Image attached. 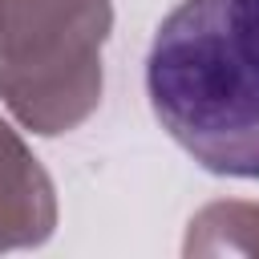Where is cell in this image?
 <instances>
[{
    "label": "cell",
    "mask_w": 259,
    "mask_h": 259,
    "mask_svg": "<svg viewBox=\"0 0 259 259\" xmlns=\"http://www.w3.org/2000/svg\"><path fill=\"white\" fill-rule=\"evenodd\" d=\"M146 93L202 170L259 178V0H182L150 40Z\"/></svg>",
    "instance_id": "cell-1"
},
{
    "label": "cell",
    "mask_w": 259,
    "mask_h": 259,
    "mask_svg": "<svg viewBox=\"0 0 259 259\" xmlns=\"http://www.w3.org/2000/svg\"><path fill=\"white\" fill-rule=\"evenodd\" d=\"M53 231V186L20 138L0 121V251Z\"/></svg>",
    "instance_id": "cell-3"
},
{
    "label": "cell",
    "mask_w": 259,
    "mask_h": 259,
    "mask_svg": "<svg viewBox=\"0 0 259 259\" xmlns=\"http://www.w3.org/2000/svg\"><path fill=\"white\" fill-rule=\"evenodd\" d=\"M109 0H0V97L36 134L77 125L101 93Z\"/></svg>",
    "instance_id": "cell-2"
}]
</instances>
